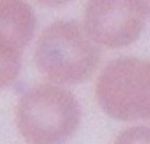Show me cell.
Wrapping results in <instances>:
<instances>
[{"mask_svg": "<svg viewBox=\"0 0 150 144\" xmlns=\"http://www.w3.org/2000/svg\"><path fill=\"white\" fill-rule=\"evenodd\" d=\"M81 123L79 104L72 92L55 84H36L22 94L16 126L29 144H64Z\"/></svg>", "mask_w": 150, "mask_h": 144, "instance_id": "cell-2", "label": "cell"}, {"mask_svg": "<svg viewBox=\"0 0 150 144\" xmlns=\"http://www.w3.org/2000/svg\"><path fill=\"white\" fill-rule=\"evenodd\" d=\"M22 54L23 51L18 46L0 39V91L9 87L19 76Z\"/></svg>", "mask_w": 150, "mask_h": 144, "instance_id": "cell-6", "label": "cell"}, {"mask_svg": "<svg viewBox=\"0 0 150 144\" xmlns=\"http://www.w3.org/2000/svg\"><path fill=\"white\" fill-rule=\"evenodd\" d=\"M112 144H150V127L136 126L123 130Z\"/></svg>", "mask_w": 150, "mask_h": 144, "instance_id": "cell-7", "label": "cell"}, {"mask_svg": "<svg viewBox=\"0 0 150 144\" xmlns=\"http://www.w3.org/2000/svg\"><path fill=\"white\" fill-rule=\"evenodd\" d=\"M95 100L101 109L118 121H150V59L123 56L100 72Z\"/></svg>", "mask_w": 150, "mask_h": 144, "instance_id": "cell-3", "label": "cell"}, {"mask_svg": "<svg viewBox=\"0 0 150 144\" xmlns=\"http://www.w3.org/2000/svg\"><path fill=\"white\" fill-rule=\"evenodd\" d=\"M36 28L33 9L25 1L0 0V39L25 49Z\"/></svg>", "mask_w": 150, "mask_h": 144, "instance_id": "cell-5", "label": "cell"}, {"mask_svg": "<svg viewBox=\"0 0 150 144\" xmlns=\"http://www.w3.org/2000/svg\"><path fill=\"white\" fill-rule=\"evenodd\" d=\"M146 19L143 1H88L82 28L95 45L120 49L137 40Z\"/></svg>", "mask_w": 150, "mask_h": 144, "instance_id": "cell-4", "label": "cell"}, {"mask_svg": "<svg viewBox=\"0 0 150 144\" xmlns=\"http://www.w3.org/2000/svg\"><path fill=\"white\" fill-rule=\"evenodd\" d=\"M101 61L98 46L74 20L48 25L35 46L38 69L51 82L76 85L90 79Z\"/></svg>", "mask_w": 150, "mask_h": 144, "instance_id": "cell-1", "label": "cell"}, {"mask_svg": "<svg viewBox=\"0 0 150 144\" xmlns=\"http://www.w3.org/2000/svg\"><path fill=\"white\" fill-rule=\"evenodd\" d=\"M143 4H144V10H146L147 18H150V1H143Z\"/></svg>", "mask_w": 150, "mask_h": 144, "instance_id": "cell-8", "label": "cell"}]
</instances>
